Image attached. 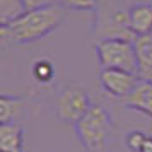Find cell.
Listing matches in <instances>:
<instances>
[{"instance_id": "cell-1", "label": "cell", "mask_w": 152, "mask_h": 152, "mask_svg": "<svg viewBox=\"0 0 152 152\" xmlns=\"http://www.w3.org/2000/svg\"><path fill=\"white\" fill-rule=\"evenodd\" d=\"M67 17V10L60 4L46 5L34 10H26L21 17L0 26V39L2 45H28L41 39L56 28L62 26Z\"/></svg>"}, {"instance_id": "cell-2", "label": "cell", "mask_w": 152, "mask_h": 152, "mask_svg": "<svg viewBox=\"0 0 152 152\" xmlns=\"http://www.w3.org/2000/svg\"><path fill=\"white\" fill-rule=\"evenodd\" d=\"M74 128L86 152H108L113 123L110 113L101 104H92L86 116L74 125Z\"/></svg>"}, {"instance_id": "cell-3", "label": "cell", "mask_w": 152, "mask_h": 152, "mask_svg": "<svg viewBox=\"0 0 152 152\" xmlns=\"http://www.w3.org/2000/svg\"><path fill=\"white\" fill-rule=\"evenodd\" d=\"M94 36L97 41L111 39V38H121L135 41L137 36L132 33L128 24V9L116 7L110 0H97L96 7V21H94Z\"/></svg>"}, {"instance_id": "cell-4", "label": "cell", "mask_w": 152, "mask_h": 152, "mask_svg": "<svg viewBox=\"0 0 152 152\" xmlns=\"http://www.w3.org/2000/svg\"><path fill=\"white\" fill-rule=\"evenodd\" d=\"M96 53L101 69H120L138 75V60L135 41L111 38L96 41Z\"/></svg>"}, {"instance_id": "cell-5", "label": "cell", "mask_w": 152, "mask_h": 152, "mask_svg": "<svg viewBox=\"0 0 152 152\" xmlns=\"http://www.w3.org/2000/svg\"><path fill=\"white\" fill-rule=\"evenodd\" d=\"M91 99L87 91L77 84L62 86L55 97V115L63 123H74L86 116L91 110Z\"/></svg>"}, {"instance_id": "cell-6", "label": "cell", "mask_w": 152, "mask_h": 152, "mask_svg": "<svg viewBox=\"0 0 152 152\" xmlns=\"http://www.w3.org/2000/svg\"><path fill=\"white\" fill-rule=\"evenodd\" d=\"M99 82H101V87L104 89L106 94L123 101L138 86L140 77L137 74H132V72L120 69H101Z\"/></svg>"}, {"instance_id": "cell-7", "label": "cell", "mask_w": 152, "mask_h": 152, "mask_svg": "<svg viewBox=\"0 0 152 152\" xmlns=\"http://www.w3.org/2000/svg\"><path fill=\"white\" fill-rule=\"evenodd\" d=\"M128 24L137 38L152 36V4L137 2L128 7Z\"/></svg>"}, {"instance_id": "cell-8", "label": "cell", "mask_w": 152, "mask_h": 152, "mask_svg": "<svg viewBox=\"0 0 152 152\" xmlns=\"http://www.w3.org/2000/svg\"><path fill=\"white\" fill-rule=\"evenodd\" d=\"M123 104L126 108L140 111L152 118V82L140 80L133 92L126 99H123Z\"/></svg>"}, {"instance_id": "cell-9", "label": "cell", "mask_w": 152, "mask_h": 152, "mask_svg": "<svg viewBox=\"0 0 152 152\" xmlns=\"http://www.w3.org/2000/svg\"><path fill=\"white\" fill-rule=\"evenodd\" d=\"M24 145V130L19 123L0 125V152H22Z\"/></svg>"}, {"instance_id": "cell-10", "label": "cell", "mask_w": 152, "mask_h": 152, "mask_svg": "<svg viewBox=\"0 0 152 152\" xmlns=\"http://www.w3.org/2000/svg\"><path fill=\"white\" fill-rule=\"evenodd\" d=\"M138 60V77L140 80L152 82V36H144L135 39Z\"/></svg>"}, {"instance_id": "cell-11", "label": "cell", "mask_w": 152, "mask_h": 152, "mask_svg": "<svg viewBox=\"0 0 152 152\" xmlns=\"http://www.w3.org/2000/svg\"><path fill=\"white\" fill-rule=\"evenodd\" d=\"M28 104L26 97L19 96H7L2 94L0 96V121L2 123H10L19 116L21 110Z\"/></svg>"}, {"instance_id": "cell-12", "label": "cell", "mask_w": 152, "mask_h": 152, "mask_svg": "<svg viewBox=\"0 0 152 152\" xmlns=\"http://www.w3.org/2000/svg\"><path fill=\"white\" fill-rule=\"evenodd\" d=\"M26 12L22 0H0V26L15 21Z\"/></svg>"}, {"instance_id": "cell-13", "label": "cell", "mask_w": 152, "mask_h": 152, "mask_svg": "<svg viewBox=\"0 0 152 152\" xmlns=\"http://www.w3.org/2000/svg\"><path fill=\"white\" fill-rule=\"evenodd\" d=\"M33 77L41 84H50L55 77V65L48 58H38L31 67Z\"/></svg>"}, {"instance_id": "cell-14", "label": "cell", "mask_w": 152, "mask_h": 152, "mask_svg": "<svg viewBox=\"0 0 152 152\" xmlns=\"http://www.w3.org/2000/svg\"><path fill=\"white\" fill-rule=\"evenodd\" d=\"M145 140H147V135H145L144 132L132 130L125 137V145H126V149L130 152H140L145 144Z\"/></svg>"}, {"instance_id": "cell-15", "label": "cell", "mask_w": 152, "mask_h": 152, "mask_svg": "<svg viewBox=\"0 0 152 152\" xmlns=\"http://www.w3.org/2000/svg\"><path fill=\"white\" fill-rule=\"evenodd\" d=\"M58 4L72 10H96L97 0H58Z\"/></svg>"}, {"instance_id": "cell-16", "label": "cell", "mask_w": 152, "mask_h": 152, "mask_svg": "<svg viewBox=\"0 0 152 152\" xmlns=\"http://www.w3.org/2000/svg\"><path fill=\"white\" fill-rule=\"evenodd\" d=\"M26 10H34V9H41L46 7V5H53V4H58V0H22Z\"/></svg>"}, {"instance_id": "cell-17", "label": "cell", "mask_w": 152, "mask_h": 152, "mask_svg": "<svg viewBox=\"0 0 152 152\" xmlns=\"http://www.w3.org/2000/svg\"><path fill=\"white\" fill-rule=\"evenodd\" d=\"M140 152H152V137H147V140H145V144Z\"/></svg>"}]
</instances>
